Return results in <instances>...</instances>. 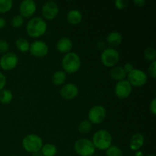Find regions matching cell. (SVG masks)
<instances>
[{
  "instance_id": "1",
  "label": "cell",
  "mask_w": 156,
  "mask_h": 156,
  "mask_svg": "<svg viewBox=\"0 0 156 156\" xmlns=\"http://www.w3.org/2000/svg\"><path fill=\"white\" fill-rule=\"evenodd\" d=\"M47 24L45 20L41 17H34L29 20L26 26V30L28 36L33 38H38L46 33Z\"/></svg>"
},
{
  "instance_id": "2",
  "label": "cell",
  "mask_w": 156,
  "mask_h": 156,
  "mask_svg": "<svg viewBox=\"0 0 156 156\" xmlns=\"http://www.w3.org/2000/svg\"><path fill=\"white\" fill-rule=\"evenodd\" d=\"M81 65L82 62L80 56L74 52L66 53L62 59V66L66 73L73 74L76 73L79 70Z\"/></svg>"
},
{
  "instance_id": "3",
  "label": "cell",
  "mask_w": 156,
  "mask_h": 156,
  "mask_svg": "<svg viewBox=\"0 0 156 156\" xmlns=\"http://www.w3.org/2000/svg\"><path fill=\"white\" fill-rule=\"evenodd\" d=\"M91 142L95 149L99 150H107L112 144V136L109 131L106 129H100L93 135Z\"/></svg>"
},
{
  "instance_id": "4",
  "label": "cell",
  "mask_w": 156,
  "mask_h": 156,
  "mask_svg": "<svg viewBox=\"0 0 156 156\" xmlns=\"http://www.w3.org/2000/svg\"><path fill=\"white\" fill-rule=\"evenodd\" d=\"M22 146L26 152L31 153L39 152L43 146V140L36 134H29L23 139Z\"/></svg>"
},
{
  "instance_id": "5",
  "label": "cell",
  "mask_w": 156,
  "mask_h": 156,
  "mask_svg": "<svg viewBox=\"0 0 156 156\" xmlns=\"http://www.w3.org/2000/svg\"><path fill=\"white\" fill-rule=\"evenodd\" d=\"M76 153L80 156H92L95 152V148L91 140L88 139H79L74 145Z\"/></svg>"
},
{
  "instance_id": "6",
  "label": "cell",
  "mask_w": 156,
  "mask_h": 156,
  "mask_svg": "<svg viewBox=\"0 0 156 156\" xmlns=\"http://www.w3.org/2000/svg\"><path fill=\"white\" fill-rule=\"evenodd\" d=\"M120 60V53L113 47L105 49L101 55V61L106 67H114Z\"/></svg>"
},
{
  "instance_id": "7",
  "label": "cell",
  "mask_w": 156,
  "mask_h": 156,
  "mask_svg": "<svg viewBox=\"0 0 156 156\" xmlns=\"http://www.w3.org/2000/svg\"><path fill=\"white\" fill-rule=\"evenodd\" d=\"M127 79L131 86L139 88L146 85L148 80V76L143 70L134 69L131 73H128Z\"/></svg>"
},
{
  "instance_id": "8",
  "label": "cell",
  "mask_w": 156,
  "mask_h": 156,
  "mask_svg": "<svg viewBox=\"0 0 156 156\" xmlns=\"http://www.w3.org/2000/svg\"><path fill=\"white\" fill-rule=\"evenodd\" d=\"M106 109L101 105H96L91 108L88 111V121L91 124H100L106 117Z\"/></svg>"
},
{
  "instance_id": "9",
  "label": "cell",
  "mask_w": 156,
  "mask_h": 156,
  "mask_svg": "<svg viewBox=\"0 0 156 156\" xmlns=\"http://www.w3.org/2000/svg\"><path fill=\"white\" fill-rule=\"evenodd\" d=\"M18 63V56L12 52H8L0 58V67L5 71L14 69L17 66Z\"/></svg>"
},
{
  "instance_id": "10",
  "label": "cell",
  "mask_w": 156,
  "mask_h": 156,
  "mask_svg": "<svg viewBox=\"0 0 156 156\" xmlns=\"http://www.w3.org/2000/svg\"><path fill=\"white\" fill-rule=\"evenodd\" d=\"M29 52L35 57L42 58L48 54L49 47L44 41H35L30 44Z\"/></svg>"
},
{
  "instance_id": "11",
  "label": "cell",
  "mask_w": 156,
  "mask_h": 156,
  "mask_svg": "<svg viewBox=\"0 0 156 156\" xmlns=\"http://www.w3.org/2000/svg\"><path fill=\"white\" fill-rule=\"evenodd\" d=\"M41 12L44 19L51 21L59 14V7L55 2L48 1L43 5Z\"/></svg>"
},
{
  "instance_id": "12",
  "label": "cell",
  "mask_w": 156,
  "mask_h": 156,
  "mask_svg": "<svg viewBox=\"0 0 156 156\" xmlns=\"http://www.w3.org/2000/svg\"><path fill=\"white\" fill-rule=\"evenodd\" d=\"M131 85L127 80L124 79L123 81L117 82L114 88V92L116 96L120 99H126L130 95L132 92Z\"/></svg>"
},
{
  "instance_id": "13",
  "label": "cell",
  "mask_w": 156,
  "mask_h": 156,
  "mask_svg": "<svg viewBox=\"0 0 156 156\" xmlns=\"http://www.w3.org/2000/svg\"><path fill=\"white\" fill-rule=\"evenodd\" d=\"M36 10V2L33 0H24L20 4V15L23 18H30L34 15Z\"/></svg>"
},
{
  "instance_id": "14",
  "label": "cell",
  "mask_w": 156,
  "mask_h": 156,
  "mask_svg": "<svg viewBox=\"0 0 156 156\" xmlns=\"http://www.w3.org/2000/svg\"><path fill=\"white\" fill-rule=\"evenodd\" d=\"M79 94V88L74 83L64 85L60 89V95L65 100H73Z\"/></svg>"
},
{
  "instance_id": "15",
  "label": "cell",
  "mask_w": 156,
  "mask_h": 156,
  "mask_svg": "<svg viewBox=\"0 0 156 156\" xmlns=\"http://www.w3.org/2000/svg\"><path fill=\"white\" fill-rule=\"evenodd\" d=\"M73 48V41L69 37L60 38L56 43V50L62 53H68Z\"/></svg>"
},
{
  "instance_id": "16",
  "label": "cell",
  "mask_w": 156,
  "mask_h": 156,
  "mask_svg": "<svg viewBox=\"0 0 156 156\" xmlns=\"http://www.w3.org/2000/svg\"><path fill=\"white\" fill-rule=\"evenodd\" d=\"M145 139L144 136L142 133H135L131 138L130 142H129V148L133 151H139L144 145Z\"/></svg>"
},
{
  "instance_id": "17",
  "label": "cell",
  "mask_w": 156,
  "mask_h": 156,
  "mask_svg": "<svg viewBox=\"0 0 156 156\" xmlns=\"http://www.w3.org/2000/svg\"><path fill=\"white\" fill-rule=\"evenodd\" d=\"M67 21L72 25H77L82 20V14L77 9L70 10L67 14Z\"/></svg>"
},
{
  "instance_id": "18",
  "label": "cell",
  "mask_w": 156,
  "mask_h": 156,
  "mask_svg": "<svg viewBox=\"0 0 156 156\" xmlns=\"http://www.w3.org/2000/svg\"><path fill=\"white\" fill-rule=\"evenodd\" d=\"M122 41H123V37L121 34L117 31L111 32L107 37V42L108 45L111 47H117L121 44Z\"/></svg>"
},
{
  "instance_id": "19",
  "label": "cell",
  "mask_w": 156,
  "mask_h": 156,
  "mask_svg": "<svg viewBox=\"0 0 156 156\" xmlns=\"http://www.w3.org/2000/svg\"><path fill=\"white\" fill-rule=\"evenodd\" d=\"M110 75H111V77L114 80L117 81V82L124 80L126 76H127V74H126V72L124 71L122 66L113 67L112 69L111 70Z\"/></svg>"
},
{
  "instance_id": "20",
  "label": "cell",
  "mask_w": 156,
  "mask_h": 156,
  "mask_svg": "<svg viewBox=\"0 0 156 156\" xmlns=\"http://www.w3.org/2000/svg\"><path fill=\"white\" fill-rule=\"evenodd\" d=\"M66 80V73L63 70H58L53 73L52 76V82L56 86L62 85Z\"/></svg>"
},
{
  "instance_id": "21",
  "label": "cell",
  "mask_w": 156,
  "mask_h": 156,
  "mask_svg": "<svg viewBox=\"0 0 156 156\" xmlns=\"http://www.w3.org/2000/svg\"><path fill=\"white\" fill-rule=\"evenodd\" d=\"M43 156H55L57 153V148L51 143H47L43 145L41 149Z\"/></svg>"
},
{
  "instance_id": "22",
  "label": "cell",
  "mask_w": 156,
  "mask_h": 156,
  "mask_svg": "<svg viewBox=\"0 0 156 156\" xmlns=\"http://www.w3.org/2000/svg\"><path fill=\"white\" fill-rule=\"evenodd\" d=\"M13 94L9 89H2L0 91V102L3 105H8L12 102Z\"/></svg>"
},
{
  "instance_id": "23",
  "label": "cell",
  "mask_w": 156,
  "mask_h": 156,
  "mask_svg": "<svg viewBox=\"0 0 156 156\" xmlns=\"http://www.w3.org/2000/svg\"><path fill=\"white\" fill-rule=\"evenodd\" d=\"M15 45H16L17 49L22 53H26V52L29 51V49H30V44L25 38L21 37L17 39L15 41Z\"/></svg>"
},
{
  "instance_id": "24",
  "label": "cell",
  "mask_w": 156,
  "mask_h": 156,
  "mask_svg": "<svg viewBox=\"0 0 156 156\" xmlns=\"http://www.w3.org/2000/svg\"><path fill=\"white\" fill-rule=\"evenodd\" d=\"M91 128H92V124L88 120H85L80 122L78 129L80 133L87 134L91 130Z\"/></svg>"
},
{
  "instance_id": "25",
  "label": "cell",
  "mask_w": 156,
  "mask_h": 156,
  "mask_svg": "<svg viewBox=\"0 0 156 156\" xmlns=\"http://www.w3.org/2000/svg\"><path fill=\"white\" fill-rule=\"evenodd\" d=\"M13 6L12 0H0V13H6L12 9Z\"/></svg>"
},
{
  "instance_id": "26",
  "label": "cell",
  "mask_w": 156,
  "mask_h": 156,
  "mask_svg": "<svg viewBox=\"0 0 156 156\" xmlns=\"http://www.w3.org/2000/svg\"><path fill=\"white\" fill-rule=\"evenodd\" d=\"M144 56L148 61H150V62L155 61L156 50H155V48L152 47H147L144 51Z\"/></svg>"
},
{
  "instance_id": "27",
  "label": "cell",
  "mask_w": 156,
  "mask_h": 156,
  "mask_svg": "<svg viewBox=\"0 0 156 156\" xmlns=\"http://www.w3.org/2000/svg\"><path fill=\"white\" fill-rule=\"evenodd\" d=\"M107 156H123L121 149L116 146H111L106 150Z\"/></svg>"
},
{
  "instance_id": "28",
  "label": "cell",
  "mask_w": 156,
  "mask_h": 156,
  "mask_svg": "<svg viewBox=\"0 0 156 156\" xmlns=\"http://www.w3.org/2000/svg\"><path fill=\"white\" fill-rule=\"evenodd\" d=\"M11 24H12V27H15V28L21 27L23 25V24H24V18L22 16H21L20 15H15L12 18Z\"/></svg>"
},
{
  "instance_id": "29",
  "label": "cell",
  "mask_w": 156,
  "mask_h": 156,
  "mask_svg": "<svg viewBox=\"0 0 156 156\" xmlns=\"http://www.w3.org/2000/svg\"><path fill=\"white\" fill-rule=\"evenodd\" d=\"M128 4H129V2L127 0H116L114 2L115 7L117 9H120V10H123V9H126L128 6Z\"/></svg>"
},
{
  "instance_id": "30",
  "label": "cell",
  "mask_w": 156,
  "mask_h": 156,
  "mask_svg": "<svg viewBox=\"0 0 156 156\" xmlns=\"http://www.w3.org/2000/svg\"><path fill=\"white\" fill-rule=\"evenodd\" d=\"M148 72H149V74L151 76V78L155 79L156 78V61H153V62H151L149 66Z\"/></svg>"
},
{
  "instance_id": "31",
  "label": "cell",
  "mask_w": 156,
  "mask_h": 156,
  "mask_svg": "<svg viewBox=\"0 0 156 156\" xmlns=\"http://www.w3.org/2000/svg\"><path fill=\"white\" fill-rule=\"evenodd\" d=\"M9 49V44L5 40L0 39V53H8Z\"/></svg>"
},
{
  "instance_id": "32",
  "label": "cell",
  "mask_w": 156,
  "mask_h": 156,
  "mask_svg": "<svg viewBox=\"0 0 156 156\" xmlns=\"http://www.w3.org/2000/svg\"><path fill=\"white\" fill-rule=\"evenodd\" d=\"M6 85V77L4 74L0 73V91L4 89V87Z\"/></svg>"
},
{
  "instance_id": "33",
  "label": "cell",
  "mask_w": 156,
  "mask_h": 156,
  "mask_svg": "<svg viewBox=\"0 0 156 156\" xmlns=\"http://www.w3.org/2000/svg\"><path fill=\"white\" fill-rule=\"evenodd\" d=\"M149 110H150V112L152 113L153 115L156 114V99L153 98L152 101H151L150 105H149Z\"/></svg>"
},
{
  "instance_id": "34",
  "label": "cell",
  "mask_w": 156,
  "mask_h": 156,
  "mask_svg": "<svg viewBox=\"0 0 156 156\" xmlns=\"http://www.w3.org/2000/svg\"><path fill=\"white\" fill-rule=\"evenodd\" d=\"M123 69H124V71L126 72V74H128V73H131V72L133 71V70L134 69V66L133 64L129 63V62H127V63H125L124 66H123Z\"/></svg>"
},
{
  "instance_id": "35",
  "label": "cell",
  "mask_w": 156,
  "mask_h": 156,
  "mask_svg": "<svg viewBox=\"0 0 156 156\" xmlns=\"http://www.w3.org/2000/svg\"><path fill=\"white\" fill-rule=\"evenodd\" d=\"M133 3L137 7H143L146 4V1L145 0H134Z\"/></svg>"
},
{
  "instance_id": "36",
  "label": "cell",
  "mask_w": 156,
  "mask_h": 156,
  "mask_svg": "<svg viewBox=\"0 0 156 156\" xmlns=\"http://www.w3.org/2000/svg\"><path fill=\"white\" fill-rule=\"evenodd\" d=\"M6 26V21L4 18L0 17V29L4 28Z\"/></svg>"
},
{
  "instance_id": "37",
  "label": "cell",
  "mask_w": 156,
  "mask_h": 156,
  "mask_svg": "<svg viewBox=\"0 0 156 156\" xmlns=\"http://www.w3.org/2000/svg\"><path fill=\"white\" fill-rule=\"evenodd\" d=\"M32 156H43V155L42 153H41V151H39V152H36L32 153Z\"/></svg>"
},
{
  "instance_id": "38",
  "label": "cell",
  "mask_w": 156,
  "mask_h": 156,
  "mask_svg": "<svg viewBox=\"0 0 156 156\" xmlns=\"http://www.w3.org/2000/svg\"><path fill=\"white\" fill-rule=\"evenodd\" d=\"M135 156H144L143 155V152H141V151H136L135 153Z\"/></svg>"
},
{
  "instance_id": "39",
  "label": "cell",
  "mask_w": 156,
  "mask_h": 156,
  "mask_svg": "<svg viewBox=\"0 0 156 156\" xmlns=\"http://www.w3.org/2000/svg\"><path fill=\"white\" fill-rule=\"evenodd\" d=\"M147 156H155L154 155H147Z\"/></svg>"
},
{
  "instance_id": "40",
  "label": "cell",
  "mask_w": 156,
  "mask_h": 156,
  "mask_svg": "<svg viewBox=\"0 0 156 156\" xmlns=\"http://www.w3.org/2000/svg\"><path fill=\"white\" fill-rule=\"evenodd\" d=\"M9 156H16V155H9Z\"/></svg>"
}]
</instances>
